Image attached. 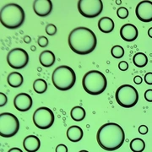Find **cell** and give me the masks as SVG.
<instances>
[{
    "label": "cell",
    "mask_w": 152,
    "mask_h": 152,
    "mask_svg": "<svg viewBox=\"0 0 152 152\" xmlns=\"http://www.w3.org/2000/svg\"><path fill=\"white\" fill-rule=\"evenodd\" d=\"M148 127L145 126V125H141V126H140L139 127V133L140 134H146L147 133H148Z\"/></svg>",
    "instance_id": "33"
},
{
    "label": "cell",
    "mask_w": 152,
    "mask_h": 152,
    "mask_svg": "<svg viewBox=\"0 0 152 152\" xmlns=\"http://www.w3.org/2000/svg\"><path fill=\"white\" fill-rule=\"evenodd\" d=\"M138 29L132 24H125L120 29V36L125 42H134L138 37Z\"/></svg>",
    "instance_id": "14"
},
{
    "label": "cell",
    "mask_w": 152,
    "mask_h": 152,
    "mask_svg": "<svg viewBox=\"0 0 152 152\" xmlns=\"http://www.w3.org/2000/svg\"><path fill=\"white\" fill-rule=\"evenodd\" d=\"M54 113L50 108L42 107L37 108L33 114V122L36 127L41 129H48L54 124Z\"/></svg>",
    "instance_id": "9"
},
{
    "label": "cell",
    "mask_w": 152,
    "mask_h": 152,
    "mask_svg": "<svg viewBox=\"0 0 152 152\" xmlns=\"http://www.w3.org/2000/svg\"><path fill=\"white\" fill-rule=\"evenodd\" d=\"M53 84L58 90L65 91L70 90L76 82V75L74 69L66 65L58 67L52 75Z\"/></svg>",
    "instance_id": "5"
},
{
    "label": "cell",
    "mask_w": 152,
    "mask_h": 152,
    "mask_svg": "<svg viewBox=\"0 0 152 152\" xmlns=\"http://www.w3.org/2000/svg\"><path fill=\"white\" fill-rule=\"evenodd\" d=\"M46 33L49 36H54L57 33V27L53 24H49L46 26Z\"/></svg>",
    "instance_id": "26"
},
{
    "label": "cell",
    "mask_w": 152,
    "mask_h": 152,
    "mask_svg": "<svg viewBox=\"0 0 152 152\" xmlns=\"http://www.w3.org/2000/svg\"><path fill=\"white\" fill-rule=\"evenodd\" d=\"M82 86L88 94L97 96L105 91L107 86V80L106 76L98 70L87 72L83 77Z\"/></svg>",
    "instance_id": "4"
},
{
    "label": "cell",
    "mask_w": 152,
    "mask_h": 152,
    "mask_svg": "<svg viewBox=\"0 0 152 152\" xmlns=\"http://www.w3.org/2000/svg\"><path fill=\"white\" fill-rule=\"evenodd\" d=\"M8 102V98L4 93H0V107H4Z\"/></svg>",
    "instance_id": "28"
},
{
    "label": "cell",
    "mask_w": 152,
    "mask_h": 152,
    "mask_svg": "<svg viewBox=\"0 0 152 152\" xmlns=\"http://www.w3.org/2000/svg\"><path fill=\"white\" fill-rule=\"evenodd\" d=\"M133 63L138 68H144L148 64V58L143 53H137L133 58Z\"/></svg>",
    "instance_id": "21"
},
{
    "label": "cell",
    "mask_w": 152,
    "mask_h": 152,
    "mask_svg": "<svg viewBox=\"0 0 152 152\" xmlns=\"http://www.w3.org/2000/svg\"><path fill=\"white\" fill-rule=\"evenodd\" d=\"M39 61L41 64L46 68L52 67L55 63V55L53 52L46 50L41 53L39 56Z\"/></svg>",
    "instance_id": "17"
},
{
    "label": "cell",
    "mask_w": 152,
    "mask_h": 152,
    "mask_svg": "<svg viewBox=\"0 0 152 152\" xmlns=\"http://www.w3.org/2000/svg\"><path fill=\"white\" fill-rule=\"evenodd\" d=\"M111 53H112V56L115 58H122L124 55V49L123 48V47L121 46H114L112 48V50H111Z\"/></svg>",
    "instance_id": "24"
},
{
    "label": "cell",
    "mask_w": 152,
    "mask_h": 152,
    "mask_svg": "<svg viewBox=\"0 0 152 152\" xmlns=\"http://www.w3.org/2000/svg\"><path fill=\"white\" fill-rule=\"evenodd\" d=\"M8 152H23L22 150H20V148H17V147H14V148H11L10 150H9Z\"/></svg>",
    "instance_id": "35"
},
{
    "label": "cell",
    "mask_w": 152,
    "mask_h": 152,
    "mask_svg": "<svg viewBox=\"0 0 152 152\" xmlns=\"http://www.w3.org/2000/svg\"><path fill=\"white\" fill-rule=\"evenodd\" d=\"M124 140L125 134L123 128L115 123L102 125L96 134L98 145L107 151H113L119 149Z\"/></svg>",
    "instance_id": "2"
},
{
    "label": "cell",
    "mask_w": 152,
    "mask_h": 152,
    "mask_svg": "<svg viewBox=\"0 0 152 152\" xmlns=\"http://www.w3.org/2000/svg\"><path fill=\"white\" fill-rule=\"evenodd\" d=\"M56 152H68V147L64 144L58 145L56 147Z\"/></svg>",
    "instance_id": "30"
},
{
    "label": "cell",
    "mask_w": 152,
    "mask_h": 152,
    "mask_svg": "<svg viewBox=\"0 0 152 152\" xmlns=\"http://www.w3.org/2000/svg\"><path fill=\"white\" fill-rule=\"evenodd\" d=\"M135 14L137 18L143 22L152 21V2L142 1L136 6Z\"/></svg>",
    "instance_id": "11"
},
{
    "label": "cell",
    "mask_w": 152,
    "mask_h": 152,
    "mask_svg": "<svg viewBox=\"0 0 152 152\" xmlns=\"http://www.w3.org/2000/svg\"><path fill=\"white\" fill-rule=\"evenodd\" d=\"M20 129V121L14 114L3 113L0 114V135L4 138L15 136Z\"/></svg>",
    "instance_id": "7"
},
{
    "label": "cell",
    "mask_w": 152,
    "mask_h": 152,
    "mask_svg": "<svg viewBox=\"0 0 152 152\" xmlns=\"http://www.w3.org/2000/svg\"><path fill=\"white\" fill-rule=\"evenodd\" d=\"M24 41H25V42H26V43H30V42H31V38L29 37H25Z\"/></svg>",
    "instance_id": "36"
},
{
    "label": "cell",
    "mask_w": 152,
    "mask_h": 152,
    "mask_svg": "<svg viewBox=\"0 0 152 152\" xmlns=\"http://www.w3.org/2000/svg\"><path fill=\"white\" fill-rule=\"evenodd\" d=\"M26 14L22 7L16 4H8L0 10V21L4 27L15 30L25 22Z\"/></svg>",
    "instance_id": "3"
},
{
    "label": "cell",
    "mask_w": 152,
    "mask_h": 152,
    "mask_svg": "<svg viewBox=\"0 0 152 152\" xmlns=\"http://www.w3.org/2000/svg\"><path fill=\"white\" fill-rule=\"evenodd\" d=\"M83 130L79 126H71L67 130V138L71 142L80 141L83 138Z\"/></svg>",
    "instance_id": "16"
},
{
    "label": "cell",
    "mask_w": 152,
    "mask_h": 152,
    "mask_svg": "<svg viewBox=\"0 0 152 152\" xmlns=\"http://www.w3.org/2000/svg\"><path fill=\"white\" fill-rule=\"evenodd\" d=\"M145 81L147 85L152 86V73H147L146 75H145Z\"/></svg>",
    "instance_id": "32"
},
{
    "label": "cell",
    "mask_w": 152,
    "mask_h": 152,
    "mask_svg": "<svg viewBox=\"0 0 152 152\" xmlns=\"http://www.w3.org/2000/svg\"><path fill=\"white\" fill-rule=\"evenodd\" d=\"M115 99L121 107L130 108L134 107L139 101V93L130 85H123L118 88L115 93Z\"/></svg>",
    "instance_id": "6"
},
{
    "label": "cell",
    "mask_w": 152,
    "mask_h": 152,
    "mask_svg": "<svg viewBox=\"0 0 152 152\" xmlns=\"http://www.w3.org/2000/svg\"><path fill=\"white\" fill-rule=\"evenodd\" d=\"M117 15L118 18L122 19V20H124L126 18H128L129 16V10L127 8L125 7H120L119 9L117 10Z\"/></svg>",
    "instance_id": "25"
},
{
    "label": "cell",
    "mask_w": 152,
    "mask_h": 152,
    "mask_svg": "<svg viewBox=\"0 0 152 152\" xmlns=\"http://www.w3.org/2000/svg\"><path fill=\"white\" fill-rule=\"evenodd\" d=\"M33 89L38 94H43L48 90V84L44 80L38 79L33 83Z\"/></svg>",
    "instance_id": "23"
},
{
    "label": "cell",
    "mask_w": 152,
    "mask_h": 152,
    "mask_svg": "<svg viewBox=\"0 0 152 152\" xmlns=\"http://www.w3.org/2000/svg\"><path fill=\"white\" fill-rule=\"evenodd\" d=\"M80 152H89L88 151H86V150H83V151H80Z\"/></svg>",
    "instance_id": "38"
},
{
    "label": "cell",
    "mask_w": 152,
    "mask_h": 152,
    "mask_svg": "<svg viewBox=\"0 0 152 152\" xmlns=\"http://www.w3.org/2000/svg\"><path fill=\"white\" fill-rule=\"evenodd\" d=\"M23 146L27 152H37L41 147V141L37 136L28 135L23 141Z\"/></svg>",
    "instance_id": "15"
},
{
    "label": "cell",
    "mask_w": 152,
    "mask_h": 152,
    "mask_svg": "<svg viewBox=\"0 0 152 152\" xmlns=\"http://www.w3.org/2000/svg\"><path fill=\"white\" fill-rule=\"evenodd\" d=\"M118 68H119L120 70L122 71H126L129 69V64L125 61H122L120 62L119 64H118Z\"/></svg>",
    "instance_id": "31"
},
{
    "label": "cell",
    "mask_w": 152,
    "mask_h": 152,
    "mask_svg": "<svg viewBox=\"0 0 152 152\" xmlns=\"http://www.w3.org/2000/svg\"><path fill=\"white\" fill-rule=\"evenodd\" d=\"M78 10L86 18H96L103 10V3L101 0H80L78 2Z\"/></svg>",
    "instance_id": "8"
},
{
    "label": "cell",
    "mask_w": 152,
    "mask_h": 152,
    "mask_svg": "<svg viewBox=\"0 0 152 152\" xmlns=\"http://www.w3.org/2000/svg\"><path fill=\"white\" fill-rule=\"evenodd\" d=\"M7 62L11 68L15 69H24L29 63V55L23 48H14L7 55Z\"/></svg>",
    "instance_id": "10"
},
{
    "label": "cell",
    "mask_w": 152,
    "mask_h": 152,
    "mask_svg": "<svg viewBox=\"0 0 152 152\" xmlns=\"http://www.w3.org/2000/svg\"><path fill=\"white\" fill-rule=\"evenodd\" d=\"M23 81H24L23 76L20 73H18V72H12L8 75V78H7L8 84L10 85V86L13 88L21 86Z\"/></svg>",
    "instance_id": "19"
},
{
    "label": "cell",
    "mask_w": 152,
    "mask_h": 152,
    "mask_svg": "<svg viewBox=\"0 0 152 152\" xmlns=\"http://www.w3.org/2000/svg\"><path fill=\"white\" fill-rule=\"evenodd\" d=\"M69 46L77 54L87 55L95 50L97 39L91 30L80 26L74 29L69 36Z\"/></svg>",
    "instance_id": "1"
},
{
    "label": "cell",
    "mask_w": 152,
    "mask_h": 152,
    "mask_svg": "<svg viewBox=\"0 0 152 152\" xmlns=\"http://www.w3.org/2000/svg\"><path fill=\"white\" fill-rule=\"evenodd\" d=\"M33 10L38 16H48L53 10V3L50 0H36L33 3Z\"/></svg>",
    "instance_id": "13"
},
{
    "label": "cell",
    "mask_w": 152,
    "mask_h": 152,
    "mask_svg": "<svg viewBox=\"0 0 152 152\" xmlns=\"http://www.w3.org/2000/svg\"><path fill=\"white\" fill-rule=\"evenodd\" d=\"M98 28L103 33H110L114 30V22L109 17H102L98 21Z\"/></svg>",
    "instance_id": "18"
},
{
    "label": "cell",
    "mask_w": 152,
    "mask_h": 152,
    "mask_svg": "<svg viewBox=\"0 0 152 152\" xmlns=\"http://www.w3.org/2000/svg\"><path fill=\"white\" fill-rule=\"evenodd\" d=\"M145 99L149 102H152V89L147 90L145 92Z\"/></svg>",
    "instance_id": "29"
},
{
    "label": "cell",
    "mask_w": 152,
    "mask_h": 152,
    "mask_svg": "<svg viewBox=\"0 0 152 152\" xmlns=\"http://www.w3.org/2000/svg\"><path fill=\"white\" fill-rule=\"evenodd\" d=\"M143 81V79H142V77L140 76L137 75L134 77V82L135 83L136 85H140Z\"/></svg>",
    "instance_id": "34"
},
{
    "label": "cell",
    "mask_w": 152,
    "mask_h": 152,
    "mask_svg": "<svg viewBox=\"0 0 152 152\" xmlns=\"http://www.w3.org/2000/svg\"><path fill=\"white\" fill-rule=\"evenodd\" d=\"M70 114L72 119L75 120L76 122H80L82 120H84L86 118V110L80 106L73 107L71 110Z\"/></svg>",
    "instance_id": "20"
},
{
    "label": "cell",
    "mask_w": 152,
    "mask_h": 152,
    "mask_svg": "<svg viewBox=\"0 0 152 152\" xmlns=\"http://www.w3.org/2000/svg\"><path fill=\"white\" fill-rule=\"evenodd\" d=\"M129 146L133 152H143L145 149V143L140 138H135L130 142Z\"/></svg>",
    "instance_id": "22"
},
{
    "label": "cell",
    "mask_w": 152,
    "mask_h": 152,
    "mask_svg": "<svg viewBox=\"0 0 152 152\" xmlns=\"http://www.w3.org/2000/svg\"><path fill=\"white\" fill-rule=\"evenodd\" d=\"M37 42L40 47L45 48V47H47L48 45V39L46 37H44V36H42V37H40L38 38Z\"/></svg>",
    "instance_id": "27"
},
{
    "label": "cell",
    "mask_w": 152,
    "mask_h": 152,
    "mask_svg": "<svg viewBox=\"0 0 152 152\" xmlns=\"http://www.w3.org/2000/svg\"><path fill=\"white\" fill-rule=\"evenodd\" d=\"M33 101L27 93H20L14 99V106L20 112H27L31 108Z\"/></svg>",
    "instance_id": "12"
},
{
    "label": "cell",
    "mask_w": 152,
    "mask_h": 152,
    "mask_svg": "<svg viewBox=\"0 0 152 152\" xmlns=\"http://www.w3.org/2000/svg\"><path fill=\"white\" fill-rule=\"evenodd\" d=\"M148 35H149L150 37L152 38V27H151L149 29V31H148Z\"/></svg>",
    "instance_id": "37"
}]
</instances>
